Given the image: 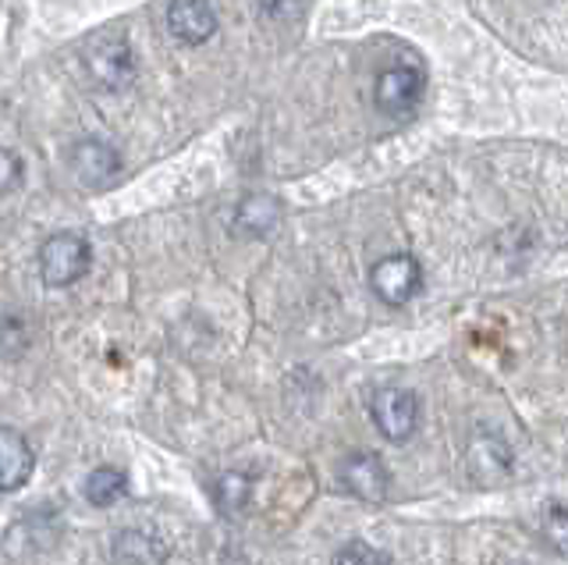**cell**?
Wrapping results in <instances>:
<instances>
[{"label":"cell","instance_id":"6da1fadb","mask_svg":"<svg viewBox=\"0 0 568 565\" xmlns=\"http://www.w3.org/2000/svg\"><path fill=\"white\" fill-rule=\"evenodd\" d=\"M82 61L93 82L106 85V90H124L135 79V54L129 40L118 37V32H97L93 40H85Z\"/></svg>","mask_w":568,"mask_h":565},{"label":"cell","instance_id":"7a4b0ae2","mask_svg":"<svg viewBox=\"0 0 568 565\" xmlns=\"http://www.w3.org/2000/svg\"><path fill=\"white\" fill-rule=\"evenodd\" d=\"M89 268H93V245L82 235L61 232L40 245V274L50 289L75 285L79 278L89 274Z\"/></svg>","mask_w":568,"mask_h":565},{"label":"cell","instance_id":"3957f363","mask_svg":"<svg viewBox=\"0 0 568 565\" xmlns=\"http://www.w3.org/2000/svg\"><path fill=\"white\" fill-rule=\"evenodd\" d=\"M369 416L387 441H405L419 427V398L398 384H384L369 395Z\"/></svg>","mask_w":568,"mask_h":565},{"label":"cell","instance_id":"277c9868","mask_svg":"<svg viewBox=\"0 0 568 565\" xmlns=\"http://www.w3.org/2000/svg\"><path fill=\"white\" fill-rule=\"evenodd\" d=\"M369 285H373V292H377L381 303L405 306L408 299L423 289V268H419V260L408 256V253L384 256L381 263H373Z\"/></svg>","mask_w":568,"mask_h":565},{"label":"cell","instance_id":"5b68a950","mask_svg":"<svg viewBox=\"0 0 568 565\" xmlns=\"http://www.w3.org/2000/svg\"><path fill=\"white\" fill-rule=\"evenodd\" d=\"M426 90V75L413 64H398V68H384L373 85V100H377V111L387 118H402L416 108Z\"/></svg>","mask_w":568,"mask_h":565},{"label":"cell","instance_id":"8992f818","mask_svg":"<svg viewBox=\"0 0 568 565\" xmlns=\"http://www.w3.org/2000/svg\"><path fill=\"white\" fill-rule=\"evenodd\" d=\"M342 484L348 494H355V498H363V502H384L390 476H387V466L381 463V455L355 452L342 463Z\"/></svg>","mask_w":568,"mask_h":565},{"label":"cell","instance_id":"52a82bcc","mask_svg":"<svg viewBox=\"0 0 568 565\" xmlns=\"http://www.w3.org/2000/svg\"><path fill=\"white\" fill-rule=\"evenodd\" d=\"M168 29L174 40L200 47L217 32V11L210 0H171L168 4Z\"/></svg>","mask_w":568,"mask_h":565},{"label":"cell","instance_id":"ba28073f","mask_svg":"<svg viewBox=\"0 0 568 565\" xmlns=\"http://www.w3.org/2000/svg\"><path fill=\"white\" fill-rule=\"evenodd\" d=\"M68 168L75 171L85 185H103L121 171V157L111 143H103V139H82V143L71 147Z\"/></svg>","mask_w":568,"mask_h":565},{"label":"cell","instance_id":"9c48e42d","mask_svg":"<svg viewBox=\"0 0 568 565\" xmlns=\"http://www.w3.org/2000/svg\"><path fill=\"white\" fill-rule=\"evenodd\" d=\"M469 470L479 484H494L511 470V448L501 434L494 431H476L469 441Z\"/></svg>","mask_w":568,"mask_h":565},{"label":"cell","instance_id":"30bf717a","mask_svg":"<svg viewBox=\"0 0 568 565\" xmlns=\"http://www.w3.org/2000/svg\"><path fill=\"white\" fill-rule=\"evenodd\" d=\"M36 470V452L22 431L0 427V491H18Z\"/></svg>","mask_w":568,"mask_h":565},{"label":"cell","instance_id":"8fae6325","mask_svg":"<svg viewBox=\"0 0 568 565\" xmlns=\"http://www.w3.org/2000/svg\"><path fill=\"white\" fill-rule=\"evenodd\" d=\"M277 218H281V203L271 196V192H253L248 200H242L235 224H239V232H248L260 239L277 224Z\"/></svg>","mask_w":568,"mask_h":565},{"label":"cell","instance_id":"7c38bea8","mask_svg":"<svg viewBox=\"0 0 568 565\" xmlns=\"http://www.w3.org/2000/svg\"><path fill=\"white\" fill-rule=\"evenodd\" d=\"M124 491H129V473L118 470V466H100V470L89 473V481H85V498L100 508L121 502Z\"/></svg>","mask_w":568,"mask_h":565},{"label":"cell","instance_id":"4fadbf2b","mask_svg":"<svg viewBox=\"0 0 568 565\" xmlns=\"http://www.w3.org/2000/svg\"><path fill=\"white\" fill-rule=\"evenodd\" d=\"M248 494H253V481L245 473H224L217 481V505L227 516H235V512L248 505Z\"/></svg>","mask_w":568,"mask_h":565},{"label":"cell","instance_id":"5bb4252c","mask_svg":"<svg viewBox=\"0 0 568 565\" xmlns=\"http://www.w3.org/2000/svg\"><path fill=\"white\" fill-rule=\"evenodd\" d=\"M544 537L550 541V547L561 555H568V502L555 498V502H547L544 508Z\"/></svg>","mask_w":568,"mask_h":565},{"label":"cell","instance_id":"9a60e30c","mask_svg":"<svg viewBox=\"0 0 568 565\" xmlns=\"http://www.w3.org/2000/svg\"><path fill=\"white\" fill-rule=\"evenodd\" d=\"M331 565H395V562H390V555H384L381 547L363 544V541H352V544H345L342 552L334 555Z\"/></svg>","mask_w":568,"mask_h":565},{"label":"cell","instance_id":"2e32d148","mask_svg":"<svg viewBox=\"0 0 568 565\" xmlns=\"http://www.w3.org/2000/svg\"><path fill=\"white\" fill-rule=\"evenodd\" d=\"M26 182V161L14 150H0V192H14Z\"/></svg>","mask_w":568,"mask_h":565}]
</instances>
